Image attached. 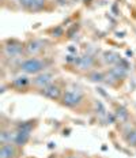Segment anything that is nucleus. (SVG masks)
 Returning a JSON list of instances; mask_svg holds the SVG:
<instances>
[{"label":"nucleus","mask_w":136,"mask_h":158,"mask_svg":"<svg viewBox=\"0 0 136 158\" xmlns=\"http://www.w3.org/2000/svg\"><path fill=\"white\" fill-rule=\"evenodd\" d=\"M67 158H79V157H76V156H68Z\"/></svg>","instance_id":"12"},{"label":"nucleus","mask_w":136,"mask_h":158,"mask_svg":"<svg viewBox=\"0 0 136 158\" xmlns=\"http://www.w3.org/2000/svg\"><path fill=\"white\" fill-rule=\"evenodd\" d=\"M90 78H91V81H94V82H99V81H102L104 79V75L102 74H99V72H94L93 75H90Z\"/></svg>","instance_id":"11"},{"label":"nucleus","mask_w":136,"mask_h":158,"mask_svg":"<svg viewBox=\"0 0 136 158\" xmlns=\"http://www.w3.org/2000/svg\"><path fill=\"white\" fill-rule=\"evenodd\" d=\"M82 100H83V94L79 90H68V91H65L61 97L63 105H65V106H68V108L78 106V105L82 102Z\"/></svg>","instance_id":"2"},{"label":"nucleus","mask_w":136,"mask_h":158,"mask_svg":"<svg viewBox=\"0 0 136 158\" xmlns=\"http://www.w3.org/2000/svg\"><path fill=\"white\" fill-rule=\"evenodd\" d=\"M19 146L15 143H4L0 147V158H19Z\"/></svg>","instance_id":"3"},{"label":"nucleus","mask_w":136,"mask_h":158,"mask_svg":"<svg viewBox=\"0 0 136 158\" xmlns=\"http://www.w3.org/2000/svg\"><path fill=\"white\" fill-rule=\"evenodd\" d=\"M52 78H53L52 74H49V72H42V74L37 75V77L33 79V85L39 89H44L48 86V85H51Z\"/></svg>","instance_id":"4"},{"label":"nucleus","mask_w":136,"mask_h":158,"mask_svg":"<svg viewBox=\"0 0 136 158\" xmlns=\"http://www.w3.org/2000/svg\"><path fill=\"white\" fill-rule=\"evenodd\" d=\"M30 83V81H29V78L26 77H21V78H16L14 81V86H18V87H23V86H27V85Z\"/></svg>","instance_id":"10"},{"label":"nucleus","mask_w":136,"mask_h":158,"mask_svg":"<svg viewBox=\"0 0 136 158\" xmlns=\"http://www.w3.org/2000/svg\"><path fill=\"white\" fill-rule=\"evenodd\" d=\"M29 139H30V132H27V131H23V130H18L15 132V139H14V143L16 146H25L26 143L29 142Z\"/></svg>","instance_id":"7"},{"label":"nucleus","mask_w":136,"mask_h":158,"mask_svg":"<svg viewBox=\"0 0 136 158\" xmlns=\"http://www.w3.org/2000/svg\"><path fill=\"white\" fill-rule=\"evenodd\" d=\"M42 94H44L46 98H51V100H59V98L61 97V90L59 86L51 83L46 87L42 89Z\"/></svg>","instance_id":"5"},{"label":"nucleus","mask_w":136,"mask_h":158,"mask_svg":"<svg viewBox=\"0 0 136 158\" xmlns=\"http://www.w3.org/2000/svg\"><path fill=\"white\" fill-rule=\"evenodd\" d=\"M23 52V47L21 44H16V42H12V44L4 47V53L10 56V57H16V56L22 55Z\"/></svg>","instance_id":"6"},{"label":"nucleus","mask_w":136,"mask_h":158,"mask_svg":"<svg viewBox=\"0 0 136 158\" xmlns=\"http://www.w3.org/2000/svg\"><path fill=\"white\" fill-rule=\"evenodd\" d=\"M25 48H26V52H27L29 55H35V53H38V52L42 49V42L34 40V41L29 42L27 47H25Z\"/></svg>","instance_id":"8"},{"label":"nucleus","mask_w":136,"mask_h":158,"mask_svg":"<svg viewBox=\"0 0 136 158\" xmlns=\"http://www.w3.org/2000/svg\"><path fill=\"white\" fill-rule=\"evenodd\" d=\"M76 63H78V65L82 68V70H89V68L93 67L94 60H93V57H90V56H83V57H80Z\"/></svg>","instance_id":"9"},{"label":"nucleus","mask_w":136,"mask_h":158,"mask_svg":"<svg viewBox=\"0 0 136 158\" xmlns=\"http://www.w3.org/2000/svg\"><path fill=\"white\" fill-rule=\"evenodd\" d=\"M46 67V63L44 60L39 59L31 57V59H26L23 63H21V70L25 71L26 74H39L41 71H44Z\"/></svg>","instance_id":"1"}]
</instances>
